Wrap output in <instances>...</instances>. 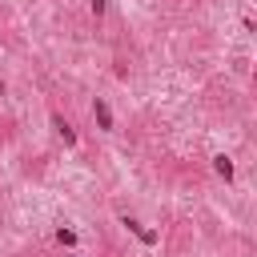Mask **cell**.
I'll return each mask as SVG.
<instances>
[{
    "label": "cell",
    "instance_id": "cell-1",
    "mask_svg": "<svg viewBox=\"0 0 257 257\" xmlns=\"http://www.w3.org/2000/svg\"><path fill=\"white\" fill-rule=\"evenodd\" d=\"M120 225H124L128 233H137V241H141V245H157V241H161V237H157V229H145V225H141L137 217H128V213H120Z\"/></svg>",
    "mask_w": 257,
    "mask_h": 257
},
{
    "label": "cell",
    "instance_id": "cell-2",
    "mask_svg": "<svg viewBox=\"0 0 257 257\" xmlns=\"http://www.w3.org/2000/svg\"><path fill=\"white\" fill-rule=\"evenodd\" d=\"M92 120H96V128H104V133H112V128H116L112 108H108V100H104V96H96V100H92Z\"/></svg>",
    "mask_w": 257,
    "mask_h": 257
},
{
    "label": "cell",
    "instance_id": "cell-3",
    "mask_svg": "<svg viewBox=\"0 0 257 257\" xmlns=\"http://www.w3.org/2000/svg\"><path fill=\"white\" fill-rule=\"evenodd\" d=\"M48 120H52V128H56V137H60V141H64L68 149H76V128H72V124H68V120L60 116V112H52Z\"/></svg>",
    "mask_w": 257,
    "mask_h": 257
},
{
    "label": "cell",
    "instance_id": "cell-4",
    "mask_svg": "<svg viewBox=\"0 0 257 257\" xmlns=\"http://www.w3.org/2000/svg\"><path fill=\"white\" fill-rule=\"evenodd\" d=\"M213 173H217L221 181H233V157H225V153H217V157H213Z\"/></svg>",
    "mask_w": 257,
    "mask_h": 257
},
{
    "label": "cell",
    "instance_id": "cell-5",
    "mask_svg": "<svg viewBox=\"0 0 257 257\" xmlns=\"http://www.w3.org/2000/svg\"><path fill=\"white\" fill-rule=\"evenodd\" d=\"M76 241H80L76 229H64V225L56 229V245H60V249H76Z\"/></svg>",
    "mask_w": 257,
    "mask_h": 257
},
{
    "label": "cell",
    "instance_id": "cell-6",
    "mask_svg": "<svg viewBox=\"0 0 257 257\" xmlns=\"http://www.w3.org/2000/svg\"><path fill=\"white\" fill-rule=\"evenodd\" d=\"M104 8H108V0H88V12H92V16H96V20H100V16H104Z\"/></svg>",
    "mask_w": 257,
    "mask_h": 257
},
{
    "label": "cell",
    "instance_id": "cell-7",
    "mask_svg": "<svg viewBox=\"0 0 257 257\" xmlns=\"http://www.w3.org/2000/svg\"><path fill=\"white\" fill-rule=\"evenodd\" d=\"M4 92H8V84H4V76H0V96H4Z\"/></svg>",
    "mask_w": 257,
    "mask_h": 257
},
{
    "label": "cell",
    "instance_id": "cell-8",
    "mask_svg": "<svg viewBox=\"0 0 257 257\" xmlns=\"http://www.w3.org/2000/svg\"><path fill=\"white\" fill-rule=\"evenodd\" d=\"M64 257H76V253H64Z\"/></svg>",
    "mask_w": 257,
    "mask_h": 257
}]
</instances>
